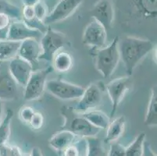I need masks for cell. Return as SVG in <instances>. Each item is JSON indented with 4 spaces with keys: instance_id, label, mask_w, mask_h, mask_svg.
<instances>
[{
    "instance_id": "8fae6325",
    "label": "cell",
    "mask_w": 157,
    "mask_h": 156,
    "mask_svg": "<svg viewBox=\"0 0 157 156\" xmlns=\"http://www.w3.org/2000/svg\"><path fill=\"white\" fill-rule=\"evenodd\" d=\"M84 0H59L52 12L47 15L43 23L46 26L61 22L71 17Z\"/></svg>"
},
{
    "instance_id": "4dcf8cb0",
    "label": "cell",
    "mask_w": 157,
    "mask_h": 156,
    "mask_svg": "<svg viewBox=\"0 0 157 156\" xmlns=\"http://www.w3.org/2000/svg\"><path fill=\"white\" fill-rule=\"evenodd\" d=\"M35 112V109L32 107L23 106L19 111V117L21 121L25 124H29Z\"/></svg>"
},
{
    "instance_id": "5b68a950",
    "label": "cell",
    "mask_w": 157,
    "mask_h": 156,
    "mask_svg": "<svg viewBox=\"0 0 157 156\" xmlns=\"http://www.w3.org/2000/svg\"><path fill=\"white\" fill-rule=\"evenodd\" d=\"M67 43V39L63 33L55 31L48 26L40 41L42 54L39 56V60L52 62L55 54L63 48Z\"/></svg>"
},
{
    "instance_id": "ffe728a7",
    "label": "cell",
    "mask_w": 157,
    "mask_h": 156,
    "mask_svg": "<svg viewBox=\"0 0 157 156\" xmlns=\"http://www.w3.org/2000/svg\"><path fill=\"white\" fill-rule=\"evenodd\" d=\"M21 41L0 40V63L12 60L18 55Z\"/></svg>"
},
{
    "instance_id": "7a4b0ae2",
    "label": "cell",
    "mask_w": 157,
    "mask_h": 156,
    "mask_svg": "<svg viewBox=\"0 0 157 156\" xmlns=\"http://www.w3.org/2000/svg\"><path fill=\"white\" fill-rule=\"evenodd\" d=\"M120 57L128 76L133 74L139 63L155 49L153 41L135 36H125L118 41Z\"/></svg>"
},
{
    "instance_id": "d4e9b609",
    "label": "cell",
    "mask_w": 157,
    "mask_h": 156,
    "mask_svg": "<svg viewBox=\"0 0 157 156\" xmlns=\"http://www.w3.org/2000/svg\"><path fill=\"white\" fill-rule=\"evenodd\" d=\"M145 141V133H140L129 145L125 148L126 156H142L143 154L144 142Z\"/></svg>"
},
{
    "instance_id": "7c38bea8",
    "label": "cell",
    "mask_w": 157,
    "mask_h": 156,
    "mask_svg": "<svg viewBox=\"0 0 157 156\" xmlns=\"http://www.w3.org/2000/svg\"><path fill=\"white\" fill-rule=\"evenodd\" d=\"M90 15L103 25L105 29H109L115 17L113 2L112 0H98L90 10Z\"/></svg>"
},
{
    "instance_id": "8d00e7d4",
    "label": "cell",
    "mask_w": 157,
    "mask_h": 156,
    "mask_svg": "<svg viewBox=\"0 0 157 156\" xmlns=\"http://www.w3.org/2000/svg\"><path fill=\"white\" fill-rule=\"evenodd\" d=\"M30 156H43L42 152V150L38 147H34L31 150V153Z\"/></svg>"
},
{
    "instance_id": "603a6c76",
    "label": "cell",
    "mask_w": 157,
    "mask_h": 156,
    "mask_svg": "<svg viewBox=\"0 0 157 156\" xmlns=\"http://www.w3.org/2000/svg\"><path fill=\"white\" fill-rule=\"evenodd\" d=\"M85 140H86L85 156H107V152L102 140L95 137H87Z\"/></svg>"
},
{
    "instance_id": "e575fe53",
    "label": "cell",
    "mask_w": 157,
    "mask_h": 156,
    "mask_svg": "<svg viewBox=\"0 0 157 156\" xmlns=\"http://www.w3.org/2000/svg\"><path fill=\"white\" fill-rule=\"evenodd\" d=\"M142 156H156V154L152 149L151 144L147 141H145V142H144L143 154Z\"/></svg>"
},
{
    "instance_id": "cb8c5ba5",
    "label": "cell",
    "mask_w": 157,
    "mask_h": 156,
    "mask_svg": "<svg viewBox=\"0 0 157 156\" xmlns=\"http://www.w3.org/2000/svg\"><path fill=\"white\" fill-rule=\"evenodd\" d=\"M13 112L10 108L6 110V115L2 121H0V145L8 142L11 134V123H12Z\"/></svg>"
},
{
    "instance_id": "277c9868",
    "label": "cell",
    "mask_w": 157,
    "mask_h": 156,
    "mask_svg": "<svg viewBox=\"0 0 157 156\" xmlns=\"http://www.w3.org/2000/svg\"><path fill=\"white\" fill-rule=\"evenodd\" d=\"M118 41L119 38L116 37L107 46L97 49L95 54V68L104 78L113 75L121 60Z\"/></svg>"
},
{
    "instance_id": "52a82bcc",
    "label": "cell",
    "mask_w": 157,
    "mask_h": 156,
    "mask_svg": "<svg viewBox=\"0 0 157 156\" xmlns=\"http://www.w3.org/2000/svg\"><path fill=\"white\" fill-rule=\"evenodd\" d=\"M132 86L133 81L130 76L121 77L113 80L105 86V91L109 95L112 105L111 116L113 117L115 115L120 104L124 98L127 93L131 89Z\"/></svg>"
},
{
    "instance_id": "ac0fdd59",
    "label": "cell",
    "mask_w": 157,
    "mask_h": 156,
    "mask_svg": "<svg viewBox=\"0 0 157 156\" xmlns=\"http://www.w3.org/2000/svg\"><path fill=\"white\" fill-rule=\"evenodd\" d=\"M125 126H126V120L124 116H123L117 117L112 122L110 121L108 127H106V134H105L104 143L110 144L117 141L124 133Z\"/></svg>"
},
{
    "instance_id": "836d02e7",
    "label": "cell",
    "mask_w": 157,
    "mask_h": 156,
    "mask_svg": "<svg viewBox=\"0 0 157 156\" xmlns=\"http://www.w3.org/2000/svg\"><path fill=\"white\" fill-rule=\"evenodd\" d=\"M12 19L9 16L3 13H0V31L9 29L10 25L11 24Z\"/></svg>"
},
{
    "instance_id": "f546056e",
    "label": "cell",
    "mask_w": 157,
    "mask_h": 156,
    "mask_svg": "<svg viewBox=\"0 0 157 156\" xmlns=\"http://www.w3.org/2000/svg\"><path fill=\"white\" fill-rule=\"evenodd\" d=\"M107 156H126L125 147L117 141L110 143V147L107 153Z\"/></svg>"
},
{
    "instance_id": "484cf974",
    "label": "cell",
    "mask_w": 157,
    "mask_h": 156,
    "mask_svg": "<svg viewBox=\"0 0 157 156\" xmlns=\"http://www.w3.org/2000/svg\"><path fill=\"white\" fill-rule=\"evenodd\" d=\"M0 13L9 16L11 19L21 20L22 11L17 6L12 4L6 0H0Z\"/></svg>"
},
{
    "instance_id": "4316f807",
    "label": "cell",
    "mask_w": 157,
    "mask_h": 156,
    "mask_svg": "<svg viewBox=\"0 0 157 156\" xmlns=\"http://www.w3.org/2000/svg\"><path fill=\"white\" fill-rule=\"evenodd\" d=\"M81 139L78 140L76 143H74L72 145L69 146L65 150H63L62 151V156H81V151L84 150V148H81V147L85 143V138H84L83 141H82L81 144V147H80V144H81Z\"/></svg>"
},
{
    "instance_id": "ba28073f",
    "label": "cell",
    "mask_w": 157,
    "mask_h": 156,
    "mask_svg": "<svg viewBox=\"0 0 157 156\" xmlns=\"http://www.w3.org/2000/svg\"><path fill=\"white\" fill-rule=\"evenodd\" d=\"M104 89L102 82L92 83L85 88L74 110L78 113H85L90 110L95 109L102 104Z\"/></svg>"
},
{
    "instance_id": "3957f363",
    "label": "cell",
    "mask_w": 157,
    "mask_h": 156,
    "mask_svg": "<svg viewBox=\"0 0 157 156\" xmlns=\"http://www.w3.org/2000/svg\"><path fill=\"white\" fill-rule=\"evenodd\" d=\"M60 112L64 118L62 130L70 131L81 138L95 137L101 131L100 128L90 124L82 114L77 112L74 107L64 105Z\"/></svg>"
},
{
    "instance_id": "d590c367",
    "label": "cell",
    "mask_w": 157,
    "mask_h": 156,
    "mask_svg": "<svg viewBox=\"0 0 157 156\" xmlns=\"http://www.w3.org/2000/svg\"><path fill=\"white\" fill-rule=\"evenodd\" d=\"M40 0H22L24 6H35Z\"/></svg>"
},
{
    "instance_id": "44dd1931",
    "label": "cell",
    "mask_w": 157,
    "mask_h": 156,
    "mask_svg": "<svg viewBox=\"0 0 157 156\" xmlns=\"http://www.w3.org/2000/svg\"><path fill=\"white\" fill-rule=\"evenodd\" d=\"M145 124L148 127H156L157 124V91L156 87L151 90L150 98L145 117Z\"/></svg>"
},
{
    "instance_id": "7402d4cb",
    "label": "cell",
    "mask_w": 157,
    "mask_h": 156,
    "mask_svg": "<svg viewBox=\"0 0 157 156\" xmlns=\"http://www.w3.org/2000/svg\"><path fill=\"white\" fill-rule=\"evenodd\" d=\"M82 116L90 124H92L98 128H100L101 130L106 129L110 122V118L101 110H90L85 113H82Z\"/></svg>"
},
{
    "instance_id": "4fadbf2b",
    "label": "cell",
    "mask_w": 157,
    "mask_h": 156,
    "mask_svg": "<svg viewBox=\"0 0 157 156\" xmlns=\"http://www.w3.org/2000/svg\"><path fill=\"white\" fill-rule=\"evenodd\" d=\"M43 33L34 28H30L24 21L18 20L17 21L11 23L7 32L6 39L12 41H22L28 38H41Z\"/></svg>"
},
{
    "instance_id": "9c48e42d",
    "label": "cell",
    "mask_w": 157,
    "mask_h": 156,
    "mask_svg": "<svg viewBox=\"0 0 157 156\" xmlns=\"http://www.w3.org/2000/svg\"><path fill=\"white\" fill-rule=\"evenodd\" d=\"M46 88L54 97L61 100L80 98L85 88L61 79L50 80L46 82Z\"/></svg>"
},
{
    "instance_id": "d6986e66",
    "label": "cell",
    "mask_w": 157,
    "mask_h": 156,
    "mask_svg": "<svg viewBox=\"0 0 157 156\" xmlns=\"http://www.w3.org/2000/svg\"><path fill=\"white\" fill-rule=\"evenodd\" d=\"M52 63L53 70H55L59 73H67L73 67L74 58L68 51H59L53 56Z\"/></svg>"
},
{
    "instance_id": "1f68e13d",
    "label": "cell",
    "mask_w": 157,
    "mask_h": 156,
    "mask_svg": "<svg viewBox=\"0 0 157 156\" xmlns=\"http://www.w3.org/2000/svg\"><path fill=\"white\" fill-rule=\"evenodd\" d=\"M34 10H35V17L38 21L43 22L45 17H47L48 13H47V7L44 2H39L34 6Z\"/></svg>"
},
{
    "instance_id": "f1b7e54d",
    "label": "cell",
    "mask_w": 157,
    "mask_h": 156,
    "mask_svg": "<svg viewBox=\"0 0 157 156\" xmlns=\"http://www.w3.org/2000/svg\"><path fill=\"white\" fill-rule=\"evenodd\" d=\"M44 116L41 112H39L35 111V114L33 115L32 118H31V121L28 124L30 125V127L35 130V131H39L42 128L44 125Z\"/></svg>"
},
{
    "instance_id": "8992f818",
    "label": "cell",
    "mask_w": 157,
    "mask_h": 156,
    "mask_svg": "<svg viewBox=\"0 0 157 156\" xmlns=\"http://www.w3.org/2000/svg\"><path fill=\"white\" fill-rule=\"evenodd\" d=\"M53 71L52 66L42 70L33 71L26 85L24 86V98L26 101H34L42 97L48 76Z\"/></svg>"
},
{
    "instance_id": "9a60e30c",
    "label": "cell",
    "mask_w": 157,
    "mask_h": 156,
    "mask_svg": "<svg viewBox=\"0 0 157 156\" xmlns=\"http://www.w3.org/2000/svg\"><path fill=\"white\" fill-rule=\"evenodd\" d=\"M17 83L12 77L8 70H0V100L13 101L18 98Z\"/></svg>"
},
{
    "instance_id": "5bb4252c",
    "label": "cell",
    "mask_w": 157,
    "mask_h": 156,
    "mask_svg": "<svg viewBox=\"0 0 157 156\" xmlns=\"http://www.w3.org/2000/svg\"><path fill=\"white\" fill-rule=\"evenodd\" d=\"M8 70L16 82L24 87L34 71V68L30 63L17 55L10 60Z\"/></svg>"
},
{
    "instance_id": "e0dca14e",
    "label": "cell",
    "mask_w": 157,
    "mask_h": 156,
    "mask_svg": "<svg viewBox=\"0 0 157 156\" xmlns=\"http://www.w3.org/2000/svg\"><path fill=\"white\" fill-rule=\"evenodd\" d=\"M81 137H77L73 133L66 130L56 132L48 140V144L56 151L62 152L63 150L76 143Z\"/></svg>"
},
{
    "instance_id": "d6a6232c",
    "label": "cell",
    "mask_w": 157,
    "mask_h": 156,
    "mask_svg": "<svg viewBox=\"0 0 157 156\" xmlns=\"http://www.w3.org/2000/svg\"><path fill=\"white\" fill-rule=\"evenodd\" d=\"M21 11H22V16L24 17V22H29L36 18L34 6H24Z\"/></svg>"
},
{
    "instance_id": "2e32d148",
    "label": "cell",
    "mask_w": 157,
    "mask_h": 156,
    "mask_svg": "<svg viewBox=\"0 0 157 156\" xmlns=\"http://www.w3.org/2000/svg\"><path fill=\"white\" fill-rule=\"evenodd\" d=\"M42 54V48L40 41L35 38H28L21 41V46L18 51V56L24 59L32 65L33 68Z\"/></svg>"
},
{
    "instance_id": "f35d334b",
    "label": "cell",
    "mask_w": 157,
    "mask_h": 156,
    "mask_svg": "<svg viewBox=\"0 0 157 156\" xmlns=\"http://www.w3.org/2000/svg\"><path fill=\"white\" fill-rule=\"evenodd\" d=\"M20 156H30V154H29V155H26V154H21V155H20Z\"/></svg>"
},
{
    "instance_id": "83f0119b",
    "label": "cell",
    "mask_w": 157,
    "mask_h": 156,
    "mask_svg": "<svg viewBox=\"0 0 157 156\" xmlns=\"http://www.w3.org/2000/svg\"><path fill=\"white\" fill-rule=\"evenodd\" d=\"M22 154L18 147L8 143L0 145V156H20Z\"/></svg>"
},
{
    "instance_id": "30bf717a",
    "label": "cell",
    "mask_w": 157,
    "mask_h": 156,
    "mask_svg": "<svg viewBox=\"0 0 157 156\" xmlns=\"http://www.w3.org/2000/svg\"><path fill=\"white\" fill-rule=\"evenodd\" d=\"M106 39L107 30L98 21L92 18L84 31L82 36L84 45L98 49L105 47Z\"/></svg>"
},
{
    "instance_id": "74e56055",
    "label": "cell",
    "mask_w": 157,
    "mask_h": 156,
    "mask_svg": "<svg viewBox=\"0 0 157 156\" xmlns=\"http://www.w3.org/2000/svg\"><path fill=\"white\" fill-rule=\"evenodd\" d=\"M2 101L0 100V120H1V118H2Z\"/></svg>"
},
{
    "instance_id": "6da1fadb",
    "label": "cell",
    "mask_w": 157,
    "mask_h": 156,
    "mask_svg": "<svg viewBox=\"0 0 157 156\" xmlns=\"http://www.w3.org/2000/svg\"><path fill=\"white\" fill-rule=\"evenodd\" d=\"M121 23L131 29L156 28L157 0H117Z\"/></svg>"
},
{
    "instance_id": "ab89813d",
    "label": "cell",
    "mask_w": 157,
    "mask_h": 156,
    "mask_svg": "<svg viewBox=\"0 0 157 156\" xmlns=\"http://www.w3.org/2000/svg\"><path fill=\"white\" fill-rule=\"evenodd\" d=\"M1 64H2V63H0V65H1Z\"/></svg>"
}]
</instances>
